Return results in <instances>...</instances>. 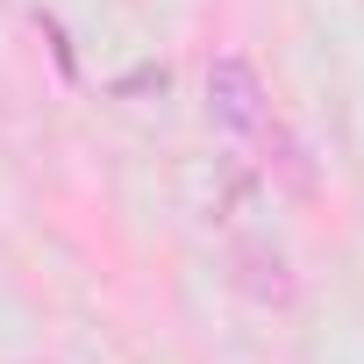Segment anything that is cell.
Instances as JSON below:
<instances>
[{"label":"cell","mask_w":364,"mask_h":364,"mask_svg":"<svg viewBox=\"0 0 364 364\" xmlns=\"http://www.w3.org/2000/svg\"><path fill=\"white\" fill-rule=\"evenodd\" d=\"M208 114L222 129H236V136H257L264 129V86H257V72L243 58H222L208 72Z\"/></svg>","instance_id":"cell-1"}]
</instances>
